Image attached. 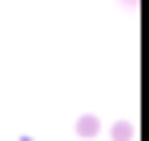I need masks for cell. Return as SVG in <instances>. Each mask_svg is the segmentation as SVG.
Returning a JSON list of instances; mask_svg holds the SVG:
<instances>
[{"label":"cell","instance_id":"cell-1","mask_svg":"<svg viewBox=\"0 0 149 141\" xmlns=\"http://www.w3.org/2000/svg\"><path fill=\"white\" fill-rule=\"evenodd\" d=\"M97 129H101L97 117H81L77 121V133H81V137H97Z\"/></svg>","mask_w":149,"mask_h":141},{"label":"cell","instance_id":"cell-2","mask_svg":"<svg viewBox=\"0 0 149 141\" xmlns=\"http://www.w3.org/2000/svg\"><path fill=\"white\" fill-rule=\"evenodd\" d=\"M133 137V125H129V121H117V125H113V141H129Z\"/></svg>","mask_w":149,"mask_h":141}]
</instances>
